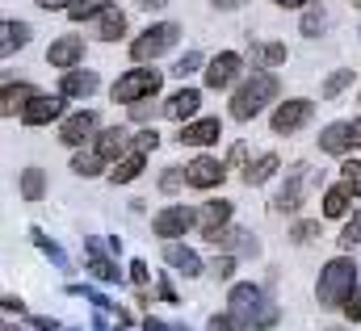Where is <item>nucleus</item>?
I'll list each match as a JSON object with an SVG mask.
<instances>
[{
    "label": "nucleus",
    "mask_w": 361,
    "mask_h": 331,
    "mask_svg": "<svg viewBox=\"0 0 361 331\" xmlns=\"http://www.w3.org/2000/svg\"><path fill=\"white\" fill-rule=\"evenodd\" d=\"M197 68H202V55H197V51H185V59H177V68H173V76L185 80V76H193Z\"/></svg>",
    "instance_id": "nucleus-38"
},
{
    "label": "nucleus",
    "mask_w": 361,
    "mask_h": 331,
    "mask_svg": "<svg viewBox=\"0 0 361 331\" xmlns=\"http://www.w3.org/2000/svg\"><path fill=\"white\" fill-rule=\"evenodd\" d=\"M180 38V30L173 25V21H160V25H152L147 34H139L135 38V46H130V55L139 59V63H147V59H160L164 51H173Z\"/></svg>",
    "instance_id": "nucleus-4"
},
{
    "label": "nucleus",
    "mask_w": 361,
    "mask_h": 331,
    "mask_svg": "<svg viewBox=\"0 0 361 331\" xmlns=\"http://www.w3.org/2000/svg\"><path fill=\"white\" fill-rule=\"evenodd\" d=\"M105 8H109V0H72V4H68V17H72V21H89V17L105 13Z\"/></svg>",
    "instance_id": "nucleus-32"
},
{
    "label": "nucleus",
    "mask_w": 361,
    "mask_h": 331,
    "mask_svg": "<svg viewBox=\"0 0 361 331\" xmlns=\"http://www.w3.org/2000/svg\"><path fill=\"white\" fill-rule=\"evenodd\" d=\"M126 34V17H122V8H105V13H97V38L101 42H118Z\"/></svg>",
    "instance_id": "nucleus-20"
},
{
    "label": "nucleus",
    "mask_w": 361,
    "mask_h": 331,
    "mask_svg": "<svg viewBox=\"0 0 361 331\" xmlns=\"http://www.w3.org/2000/svg\"><path fill=\"white\" fill-rule=\"evenodd\" d=\"M34 96H38V92H34V84H4V96H0V113H4V118H13V113H17V109H25Z\"/></svg>",
    "instance_id": "nucleus-21"
},
{
    "label": "nucleus",
    "mask_w": 361,
    "mask_h": 331,
    "mask_svg": "<svg viewBox=\"0 0 361 331\" xmlns=\"http://www.w3.org/2000/svg\"><path fill=\"white\" fill-rule=\"evenodd\" d=\"M206 331H248V327H244V323H240V319L227 311V315H214V319L206 323Z\"/></svg>",
    "instance_id": "nucleus-39"
},
{
    "label": "nucleus",
    "mask_w": 361,
    "mask_h": 331,
    "mask_svg": "<svg viewBox=\"0 0 361 331\" xmlns=\"http://www.w3.org/2000/svg\"><path fill=\"white\" fill-rule=\"evenodd\" d=\"M273 4H281V8H302V4H311V0H273Z\"/></svg>",
    "instance_id": "nucleus-50"
},
{
    "label": "nucleus",
    "mask_w": 361,
    "mask_h": 331,
    "mask_svg": "<svg viewBox=\"0 0 361 331\" xmlns=\"http://www.w3.org/2000/svg\"><path fill=\"white\" fill-rule=\"evenodd\" d=\"M353 4H357V8H361V0H353Z\"/></svg>",
    "instance_id": "nucleus-55"
},
{
    "label": "nucleus",
    "mask_w": 361,
    "mask_h": 331,
    "mask_svg": "<svg viewBox=\"0 0 361 331\" xmlns=\"http://www.w3.org/2000/svg\"><path fill=\"white\" fill-rule=\"evenodd\" d=\"M105 164H109V160H105V156L92 147V151H80V156L72 160V172H76V176H97V172H101Z\"/></svg>",
    "instance_id": "nucleus-31"
},
{
    "label": "nucleus",
    "mask_w": 361,
    "mask_h": 331,
    "mask_svg": "<svg viewBox=\"0 0 361 331\" xmlns=\"http://www.w3.org/2000/svg\"><path fill=\"white\" fill-rule=\"evenodd\" d=\"M34 331H59L55 319H34Z\"/></svg>",
    "instance_id": "nucleus-47"
},
{
    "label": "nucleus",
    "mask_w": 361,
    "mask_h": 331,
    "mask_svg": "<svg viewBox=\"0 0 361 331\" xmlns=\"http://www.w3.org/2000/svg\"><path fill=\"white\" fill-rule=\"evenodd\" d=\"M244 0H214V8H240Z\"/></svg>",
    "instance_id": "nucleus-51"
},
{
    "label": "nucleus",
    "mask_w": 361,
    "mask_h": 331,
    "mask_svg": "<svg viewBox=\"0 0 361 331\" xmlns=\"http://www.w3.org/2000/svg\"><path fill=\"white\" fill-rule=\"evenodd\" d=\"M223 176H227V164H219L214 156H197L185 168V185H193V189H214V185H223Z\"/></svg>",
    "instance_id": "nucleus-12"
},
{
    "label": "nucleus",
    "mask_w": 361,
    "mask_h": 331,
    "mask_svg": "<svg viewBox=\"0 0 361 331\" xmlns=\"http://www.w3.org/2000/svg\"><path fill=\"white\" fill-rule=\"evenodd\" d=\"M143 331H169V327H164V323H156V319H147V323H143Z\"/></svg>",
    "instance_id": "nucleus-52"
},
{
    "label": "nucleus",
    "mask_w": 361,
    "mask_h": 331,
    "mask_svg": "<svg viewBox=\"0 0 361 331\" xmlns=\"http://www.w3.org/2000/svg\"><path fill=\"white\" fill-rule=\"evenodd\" d=\"M315 235H319V223H315V218H302V223H294V231H290L294 244H311Z\"/></svg>",
    "instance_id": "nucleus-36"
},
{
    "label": "nucleus",
    "mask_w": 361,
    "mask_h": 331,
    "mask_svg": "<svg viewBox=\"0 0 361 331\" xmlns=\"http://www.w3.org/2000/svg\"><path fill=\"white\" fill-rule=\"evenodd\" d=\"M357 289V264L349 260V256H336L324 273H319V285H315V294H319V306H345V298Z\"/></svg>",
    "instance_id": "nucleus-3"
},
{
    "label": "nucleus",
    "mask_w": 361,
    "mask_h": 331,
    "mask_svg": "<svg viewBox=\"0 0 361 331\" xmlns=\"http://www.w3.org/2000/svg\"><path fill=\"white\" fill-rule=\"evenodd\" d=\"M341 311H345V319H349V323H361V289H353V294L345 298V306H341Z\"/></svg>",
    "instance_id": "nucleus-41"
},
{
    "label": "nucleus",
    "mask_w": 361,
    "mask_h": 331,
    "mask_svg": "<svg viewBox=\"0 0 361 331\" xmlns=\"http://www.w3.org/2000/svg\"><path fill=\"white\" fill-rule=\"evenodd\" d=\"M240 63H244V59H240L235 51L214 55V59L206 63V88H214V92H219V88H231V80L240 76Z\"/></svg>",
    "instance_id": "nucleus-13"
},
{
    "label": "nucleus",
    "mask_w": 361,
    "mask_h": 331,
    "mask_svg": "<svg viewBox=\"0 0 361 331\" xmlns=\"http://www.w3.org/2000/svg\"><path fill=\"white\" fill-rule=\"evenodd\" d=\"M130 143H135V139H130L126 130H118V126H114V130H101L92 147H97L109 164H118V160H122V151H130Z\"/></svg>",
    "instance_id": "nucleus-17"
},
{
    "label": "nucleus",
    "mask_w": 361,
    "mask_h": 331,
    "mask_svg": "<svg viewBox=\"0 0 361 331\" xmlns=\"http://www.w3.org/2000/svg\"><path fill=\"white\" fill-rule=\"evenodd\" d=\"M349 80H353V72L345 68V72H332L328 80H324V101H332V96H341L345 88H349Z\"/></svg>",
    "instance_id": "nucleus-33"
},
{
    "label": "nucleus",
    "mask_w": 361,
    "mask_h": 331,
    "mask_svg": "<svg viewBox=\"0 0 361 331\" xmlns=\"http://www.w3.org/2000/svg\"><path fill=\"white\" fill-rule=\"evenodd\" d=\"M85 248H89V273H92V281H101V285H114L118 281V268H114V260H105L101 256V248H97V239H85Z\"/></svg>",
    "instance_id": "nucleus-24"
},
{
    "label": "nucleus",
    "mask_w": 361,
    "mask_h": 331,
    "mask_svg": "<svg viewBox=\"0 0 361 331\" xmlns=\"http://www.w3.org/2000/svg\"><path fill=\"white\" fill-rule=\"evenodd\" d=\"M156 113H160V105H156L152 96H143V101H135V105H130V122H152Z\"/></svg>",
    "instance_id": "nucleus-35"
},
{
    "label": "nucleus",
    "mask_w": 361,
    "mask_h": 331,
    "mask_svg": "<svg viewBox=\"0 0 361 331\" xmlns=\"http://www.w3.org/2000/svg\"><path fill=\"white\" fill-rule=\"evenodd\" d=\"M139 4H143V8H164L169 0H139Z\"/></svg>",
    "instance_id": "nucleus-53"
},
{
    "label": "nucleus",
    "mask_w": 361,
    "mask_h": 331,
    "mask_svg": "<svg viewBox=\"0 0 361 331\" xmlns=\"http://www.w3.org/2000/svg\"><path fill=\"white\" fill-rule=\"evenodd\" d=\"M130 281H135L139 289L147 285V264H143V260H135V264H130Z\"/></svg>",
    "instance_id": "nucleus-45"
},
{
    "label": "nucleus",
    "mask_w": 361,
    "mask_h": 331,
    "mask_svg": "<svg viewBox=\"0 0 361 331\" xmlns=\"http://www.w3.org/2000/svg\"><path fill=\"white\" fill-rule=\"evenodd\" d=\"M114 331H122V327H114Z\"/></svg>",
    "instance_id": "nucleus-56"
},
{
    "label": "nucleus",
    "mask_w": 361,
    "mask_h": 331,
    "mask_svg": "<svg viewBox=\"0 0 361 331\" xmlns=\"http://www.w3.org/2000/svg\"><path fill=\"white\" fill-rule=\"evenodd\" d=\"M63 96H92L97 92V72H63V84H59Z\"/></svg>",
    "instance_id": "nucleus-23"
},
{
    "label": "nucleus",
    "mask_w": 361,
    "mask_h": 331,
    "mask_svg": "<svg viewBox=\"0 0 361 331\" xmlns=\"http://www.w3.org/2000/svg\"><path fill=\"white\" fill-rule=\"evenodd\" d=\"M156 92H160V72L156 68H135L114 84V101H130V105L143 101V96H156Z\"/></svg>",
    "instance_id": "nucleus-5"
},
{
    "label": "nucleus",
    "mask_w": 361,
    "mask_h": 331,
    "mask_svg": "<svg viewBox=\"0 0 361 331\" xmlns=\"http://www.w3.org/2000/svg\"><path fill=\"white\" fill-rule=\"evenodd\" d=\"M197 105H202V92H197V88H180L177 96H169L164 113H169L173 122H185V118H193V113H197Z\"/></svg>",
    "instance_id": "nucleus-19"
},
{
    "label": "nucleus",
    "mask_w": 361,
    "mask_h": 331,
    "mask_svg": "<svg viewBox=\"0 0 361 331\" xmlns=\"http://www.w3.org/2000/svg\"><path fill=\"white\" fill-rule=\"evenodd\" d=\"M42 193H47L42 168H25V172H21V197H25V201H42Z\"/></svg>",
    "instance_id": "nucleus-29"
},
{
    "label": "nucleus",
    "mask_w": 361,
    "mask_h": 331,
    "mask_svg": "<svg viewBox=\"0 0 361 331\" xmlns=\"http://www.w3.org/2000/svg\"><path fill=\"white\" fill-rule=\"evenodd\" d=\"M248 59L252 63H265V68H277V63H286V46L281 42H252L248 46Z\"/></svg>",
    "instance_id": "nucleus-27"
},
{
    "label": "nucleus",
    "mask_w": 361,
    "mask_h": 331,
    "mask_svg": "<svg viewBox=\"0 0 361 331\" xmlns=\"http://www.w3.org/2000/svg\"><path fill=\"white\" fill-rule=\"evenodd\" d=\"M273 96H277V76H273V72H252L248 80L240 84V92L231 96V118H235V122L257 118Z\"/></svg>",
    "instance_id": "nucleus-2"
},
{
    "label": "nucleus",
    "mask_w": 361,
    "mask_h": 331,
    "mask_svg": "<svg viewBox=\"0 0 361 331\" xmlns=\"http://www.w3.org/2000/svg\"><path fill=\"white\" fill-rule=\"evenodd\" d=\"M59 113H63V92H55V96H51V92H38V96L21 109V122H25V126H47V122H55Z\"/></svg>",
    "instance_id": "nucleus-11"
},
{
    "label": "nucleus",
    "mask_w": 361,
    "mask_h": 331,
    "mask_svg": "<svg viewBox=\"0 0 361 331\" xmlns=\"http://www.w3.org/2000/svg\"><path fill=\"white\" fill-rule=\"evenodd\" d=\"M319 30H324V13H319V8H311V13L302 17V34H307V38H315Z\"/></svg>",
    "instance_id": "nucleus-42"
},
{
    "label": "nucleus",
    "mask_w": 361,
    "mask_h": 331,
    "mask_svg": "<svg viewBox=\"0 0 361 331\" xmlns=\"http://www.w3.org/2000/svg\"><path fill=\"white\" fill-rule=\"evenodd\" d=\"M59 139H63L68 147H80V143L97 139V113H92V109H85V113H72V118L59 126Z\"/></svg>",
    "instance_id": "nucleus-14"
},
{
    "label": "nucleus",
    "mask_w": 361,
    "mask_h": 331,
    "mask_svg": "<svg viewBox=\"0 0 361 331\" xmlns=\"http://www.w3.org/2000/svg\"><path fill=\"white\" fill-rule=\"evenodd\" d=\"M160 298H164V302H177V294H173V285H169V281H160Z\"/></svg>",
    "instance_id": "nucleus-48"
},
{
    "label": "nucleus",
    "mask_w": 361,
    "mask_h": 331,
    "mask_svg": "<svg viewBox=\"0 0 361 331\" xmlns=\"http://www.w3.org/2000/svg\"><path fill=\"white\" fill-rule=\"evenodd\" d=\"M311 109H315V105H311L307 96L281 101V105L273 109V130H277V135H294L298 126H307V122H311Z\"/></svg>",
    "instance_id": "nucleus-9"
},
{
    "label": "nucleus",
    "mask_w": 361,
    "mask_h": 331,
    "mask_svg": "<svg viewBox=\"0 0 361 331\" xmlns=\"http://www.w3.org/2000/svg\"><path fill=\"white\" fill-rule=\"evenodd\" d=\"M164 260L177 268L180 277H197V273H202V260H197V251L185 248V244H177V239H169V244H164Z\"/></svg>",
    "instance_id": "nucleus-16"
},
{
    "label": "nucleus",
    "mask_w": 361,
    "mask_h": 331,
    "mask_svg": "<svg viewBox=\"0 0 361 331\" xmlns=\"http://www.w3.org/2000/svg\"><path fill=\"white\" fill-rule=\"evenodd\" d=\"M0 34H4V38H0V55H4V59L30 42V25H25V21H4V25H0Z\"/></svg>",
    "instance_id": "nucleus-25"
},
{
    "label": "nucleus",
    "mask_w": 361,
    "mask_h": 331,
    "mask_svg": "<svg viewBox=\"0 0 361 331\" xmlns=\"http://www.w3.org/2000/svg\"><path fill=\"white\" fill-rule=\"evenodd\" d=\"M210 273H214V281H231L235 260H231V256H214V260H210Z\"/></svg>",
    "instance_id": "nucleus-40"
},
{
    "label": "nucleus",
    "mask_w": 361,
    "mask_h": 331,
    "mask_svg": "<svg viewBox=\"0 0 361 331\" xmlns=\"http://www.w3.org/2000/svg\"><path fill=\"white\" fill-rule=\"evenodd\" d=\"M357 244H361V210H353V218L341 231V248H357Z\"/></svg>",
    "instance_id": "nucleus-34"
},
{
    "label": "nucleus",
    "mask_w": 361,
    "mask_h": 331,
    "mask_svg": "<svg viewBox=\"0 0 361 331\" xmlns=\"http://www.w3.org/2000/svg\"><path fill=\"white\" fill-rule=\"evenodd\" d=\"M202 239H206V244H214V248L244 251V256H257V251H261V244H257L248 231H235V227H219V231H206Z\"/></svg>",
    "instance_id": "nucleus-15"
},
{
    "label": "nucleus",
    "mask_w": 361,
    "mask_h": 331,
    "mask_svg": "<svg viewBox=\"0 0 361 331\" xmlns=\"http://www.w3.org/2000/svg\"><path fill=\"white\" fill-rule=\"evenodd\" d=\"M357 143H361V118H353V122H332L319 135V151H328V156H345Z\"/></svg>",
    "instance_id": "nucleus-7"
},
{
    "label": "nucleus",
    "mask_w": 361,
    "mask_h": 331,
    "mask_svg": "<svg viewBox=\"0 0 361 331\" xmlns=\"http://www.w3.org/2000/svg\"><path fill=\"white\" fill-rule=\"evenodd\" d=\"M349 201H353V189H349V185H332V189L324 193V214H328V218H345V214H349Z\"/></svg>",
    "instance_id": "nucleus-26"
},
{
    "label": "nucleus",
    "mask_w": 361,
    "mask_h": 331,
    "mask_svg": "<svg viewBox=\"0 0 361 331\" xmlns=\"http://www.w3.org/2000/svg\"><path fill=\"white\" fill-rule=\"evenodd\" d=\"M30 235H34V244H38V248L47 251V256H51V260H55V264H59V268H68V256H63V251H59V244H51V239H47V235H42V231H30Z\"/></svg>",
    "instance_id": "nucleus-37"
},
{
    "label": "nucleus",
    "mask_w": 361,
    "mask_h": 331,
    "mask_svg": "<svg viewBox=\"0 0 361 331\" xmlns=\"http://www.w3.org/2000/svg\"><path fill=\"white\" fill-rule=\"evenodd\" d=\"M193 223H197V214H193L189 206H164V210H160V214L152 218V231H156V235H160V239L169 244V239L185 235V231H189Z\"/></svg>",
    "instance_id": "nucleus-8"
},
{
    "label": "nucleus",
    "mask_w": 361,
    "mask_h": 331,
    "mask_svg": "<svg viewBox=\"0 0 361 331\" xmlns=\"http://www.w3.org/2000/svg\"><path fill=\"white\" fill-rule=\"evenodd\" d=\"M307 180H311V168L307 164L290 168L286 185H281L277 197H273V214H290V210H298V206H302V193H307Z\"/></svg>",
    "instance_id": "nucleus-6"
},
{
    "label": "nucleus",
    "mask_w": 361,
    "mask_h": 331,
    "mask_svg": "<svg viewBox=\"0 0 361 331\" xmlns=\"http://www.w3.org/2000/svg\"><path fill=\"white\" fill-rule=\"evenodd\" d=\"M227 223H231V201H206V206L197 210L202 235H206V231H219V227H227Z\"/></svg>",
    "instance_id": "nucleus-22"
},
{
    "label": "nucleus",
    "mask_w": 361,
    "mask_h": 331,
    "mask_svg": "<svg viewBox=\"0 0 361 331\" xmlns=\"http://www.w3.org/2000/svg\"><path fill=\"white\" fill-rule=\"evenodd\" d=\"M80 59H85V38H80V34H63V38H55L51 51H47V63H51V68H63V72H72Z\"/></svg>",
    "instance_id": "nucleus-10"
},
{
    "label": "nucleus",
    "mask_w": 361,
    "mask_h": 331,
    "mask_svg": "<svg viewBox=\"0 0 361 331\" xmlns=\"http://www.w3.org/2000/svg\"><path fill=\"white\" fill-rule=\"evenodd\" d=\"M219 135H223L219 118H202V122H189V126L180 130V143H189V147H206V143H214Z\"/></svg>",
    "instance_id": "nucleus-18"
},
{
    "label": "nucleus",
    "mask_w": 361,
    "mask_h": 331,
    "mask_svg": "<svg viewBox=\"0 0 361 331\" xmlns=\"http://www.w3.org/2000/svg\"><path fill=\"white\" fill-rule=\"evenodd\" d=\"M38 4H42V8H68L72 0H38Z\"/></svg>",
    "instance_id": "nucleus-49"
},
{
    "label": "nucleus",
    "mask_w": 361,
    "mask_h": 331,
    "mask_svg": "<svg viewBox=\"0 0 361 331\" xmlns=\"http://www.w3.org/2000/svg\"><path fill=\"white\" fill-rule=\"evenodd\" d=\"M231 315L244 323L248 331H269L277 323V306L265 302V294L257 285H231Z\"/></svg>",
    "instance_id": "nucleus-1"
},
{
    "label": "nucleus",
    "mask_w": 361,
    "mask_h": 331,
    "mask_svg": "<svg viewBox=\"0 0 361 331\" xmlns=\"http://www.w3.org/2000/svg\"><path fill=\"white\" fill-rule=\"evenodd\" d=\"M277 168H281V164H277V156H261L257 164L244 168V185H265L273 172H277Z\"/></svg>",
    "instance_id": "nucleus-30"
},
{
    "label": "nucleus",
    "mask_w": 361,
    "mask_h": 331,
    "mask_svg": "<svg viewBox=\"0 0 361 331\" xmlns=\"http://www.w3.org/2000/svg\"><path fill=\"white\" fill-rule=\"evenodd\" d=\"M4 311H8V315H13V311H17V315H21V311H25V302H21V298H13V294H8V298H4Z\"/></svg>",
    "instance_id": "nucleus-46"
},
{
    "label": "nucleus",
    "mask_w": 361,
    "mask_h": 331,
    "mask_svg": "<svg viewBox=\"0 0 361 331\" xmlns=\"http://www.w3.org/2000/svg\"><path fill=\"white\" fill-rule=\"evenodd\" d=\"M328 331H345V327H328Z\"/></svg>",
    "instance_id": "nucleus-54"
},
{
    "label": "nucleus",
    "mask_w": 361,
    "mask_h": 331,
    "mask_svg": "<svg viewBox=\"0 0 361 331\" xmlns=\"http://www.w3.org/2000/svg\"><path fill=\"white\" fill-rule=\"evenodd\" d=\"M139 172H143V151H130V156H122L118 164L109 168V180H114V185H126V180H135Z\"/></svg>",
    "instance_id": "nucleus-28"
},
{
    "label": "nucleus",
    "mask_w": 361,
    "mask_h": 331,
    "mask_svg": "<svg viewBox=\"0 0 361 331\" xmlns=\"http://www.w3.org/2000/svg\"><path fill=\"white\" fill-rule=\"evenodd\" d=\"M180 180H185V172H180V168H169V172L160 176V189H164V193H173V189H177Z\"/></svg>",
    "instance_id": "nucleus-44"
},
{
    "label": "nucleus",
    "mask_w": 361,
    "mask_h": 331,
    "mask_svg": "<svg viewBox=\"0 0 361 331\" xmlns=\"http://www.w3.org/2000/svg\"><path fill=\"white\" fill-rule=\"evenodd\" d=\"M345 185H349L353 193H361V160H349V164H345Z\"/></svg>",
    "instance_id": "nucleus-43"
}]
</instances>
